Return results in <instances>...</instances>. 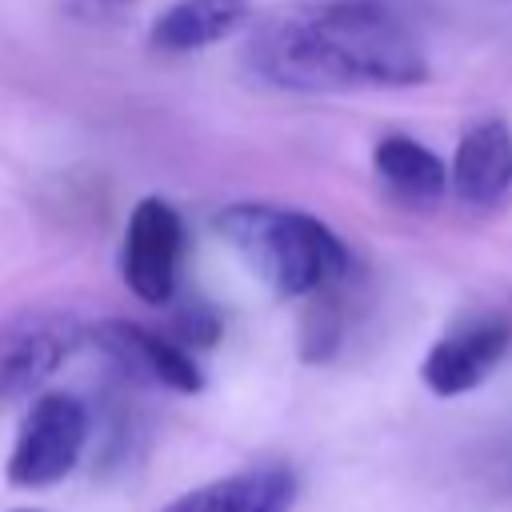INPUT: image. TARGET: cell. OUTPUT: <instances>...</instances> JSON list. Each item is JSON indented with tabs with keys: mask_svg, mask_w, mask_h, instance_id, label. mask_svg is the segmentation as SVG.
Instances as JSON below:
<instances>
[{
	"mask_svg": "<svg viewBox=\"0 0 512 512\" xmlns=\"http://www.w3.org/2000/svg\"><path fill=\"white\" fill-rule=\"evenodd\" d=\"M244 56L260 80L288 92L412 88L428 80L416 32L368 0L280 8L256 24Z\"/></svg>",
	"mask_w": 512,
	"mask_h": 512,
	"instance_id": "cell-1",
	"label": "cell"
},
{
	"mask_svg": "<svg viewBox=\"0 0 512 512\" xmlns=\"http://www.w3.org/2000/svg\"><path fill=\"white\" fill-rule=\"evenodd\" d=\"M216 232L276 296H316L352 268L344 240L300 208L228 204L216 216Z\"/></svg>",
	"mask_w": 512,
	"mask_h": 512,
	"instance_id": "cell-2",
	"label": "cell"
},
{
	"mask_svg": "<svg viewBox=\"0 0 512 512\" xmlns=\"http://www.w3.org/2000/svg\"><path fill=\"white\" fill-rule=\"evenodd\" d=\"M88 408L80 396L72 392H48L40 400H32L28 416L20 420L16 444L8 452V484L16 488H48L60 484L84 444H88Z\"/></svg>",
	"mask_w": 512,
	"mask_h": 512,
	"instance_id": "cell-3",
	"label": "cell"
},
{
	"mask_svg": "<svg viewBox=\"0 0 512 512\" xmlns=\"http://www.w3.org/2000/svg\"><path fill=\"white\" fill-rule=\"evenodd\" d=\"M512 352V320L504 312H480L448 328L420 360V380L432 396H464L480 388Z\"/></svg>",
	"mask_w": 512,
	"mask_h": 512,
	"instance_id": "cell-4",
	"label": "cell"
},
{
	"mask_svg": "<svg viewBox=\"0 0 512 512\" xmlns=\"http://www.w3.org/2000/svg\"><path fill=\"white\" fill-rule=\"evenodd\" d=\"M180 256H184L180 212L160 196H144L132 208L128 228H124V252H120L124 284L144 304H168L176 292Z\"/></svg>",
	"mask_w": 512,
	"mask_h": 512,
	"instance_id": "cell-5",
	"label": "cell"
},
{
	"mask_svg": "<svg viewBox=\"0 0 512 512\" xmlns=\"http://www.w3.org/2000/svg\"><path fill=\"white\" fill-rule=\"evenodd\" d=\"M80 344V324L64 312H20L0 324V400L32 396Z\"/></svg>",
	"mask_w": 512,
	"mask_h": 512,
	"instance_id": "cell-6",
	"label": "cell"
},
{
	"mask_svg": "<svg viewBox=\"0 0 512 512\" xmlns=\"http://www.w3.org/2000/svg\"><path fill=\"white\" fill-rule=\"evenodd\" d=\"M88 340L132 380L164 388V392H200L204 376L192 360V352L180 340H168L136 320H100L96 328H88Z\"/></svg>",
	"mask_w": 512,
	"mask_h": 512,
	"instance_id": "cell-7",
	"label": "cell"
},
{
	"mask_svg": "<svg viewBox=\"0 0 512 512\" xmlns=\"http://www.w3.org/2000/svg\"><path fill=\"white\" fill-rule=\"evenodd\" d=\"M452 192L472 208H492L512 188V128L504 116H480L464 128L452 168Z\"/></svg>",
	"mask_w": 512,
	"mask_h": 512,
	"instance_id": "cell-8",
	"label": "cell"
},
{
	"mask_svg": "<svg viewBox=\"0 0 512 512\" xmlns=\"http://www.w3.org/2000/svg\"><path fill=\"white\" fill-rule=\"evenodd\" d=\"M296 472L284 464H264V468H244L220 480H208L160 512H292L296 504Z\"/></svg>",
	"mask_w": 512,
	"mask_h": 512,
	"instance_id": "cell-9",
	"label": "cell"
},
{
	"mask_svg": "<svg viewBox=\"0 0 512 512\" xmlns=\"http://www.w3.org/2000/svg\"><path fill=\"white\" fill-rule=\"evenodd\" d=\"M248 16L252 0H176L152 20L148 44L160 52H200L240 32Z\"/></svg>",
	"mask_w": 512,
	"mask_h": 512,
	"instance_id": "cell-10",
	"label": "cell"
},
{
	"mask_svg": "<svg viewBox=\"0 0 512 512\" xmlns=\"http://www.w3.org/2000/svg\"><path fill=\"white\" fill-rule=\"evenodd\" d=\"M372 164H376V176L392 188V196H400L408 204H436L448 188L444 160L432 148H424L420 140L400 136V132L376 140Z\"/></svg>",
	"mask_w": 512,
	"mask_h": 512,
	"instance_id": "cell-11",
	"label": "cell"
},
{
	"mask_svg": "<svg viewBox=\"0 0 512 512\" xmlns=\"http://www.w3.org/2000/svg\"><path fill=\"white\" fill-rule=\"evenodd\" d=\"M340 344V312L336 300H316L304 316V360H328Z\"/></svg>",
	"mask_w": 512,
	"mask_h": 512,
	"instance_id": "cell-12",
	"label": "cell"
},
{
	"mask_svg": "<svg viewBox=\"0 0 512 512\" xmlns=\"http://www.w3.org/2000/svg\"><path fill=\"white\" fill-rule=\"evenodd\" d=\"M176 328H180V344L184 348L188 344H216V336H220V320H216V312L208 304H192L176 320Z\"/></svg>",
	"mask_w": 512,
	"mask_h": 512,
	"instance_id": "cell-13",
	"label": "cell"
},
{
	"mask_svg": "<svg viewBox=\"0 0 512 512\" xmlns=\"http://www.w3.org/2000/svg\"><path fill=\"white\" fill-rule=\"evenodd\" d=\"M12 512H48V508H12Z\"/></svg>",
	"mask_w": 512,
	"mask_h": 512,
	"instance_id": "cell-14",
	"label": "cell"
},
{
	"mask_svg": "<svg viewBox=\"0 0 512 512\" xmlns=\"http://www.w3.org/2000/svg\"><path fill=\"white\" fill-rule=\"evenodd\" d=\"M104 4H120V0H104Z\"/></svg>",
	"mask_w": 512,
	"mask_h": 512,
	"instance_id": "cell-15",
	"label": "cell"
}]
</instances>
